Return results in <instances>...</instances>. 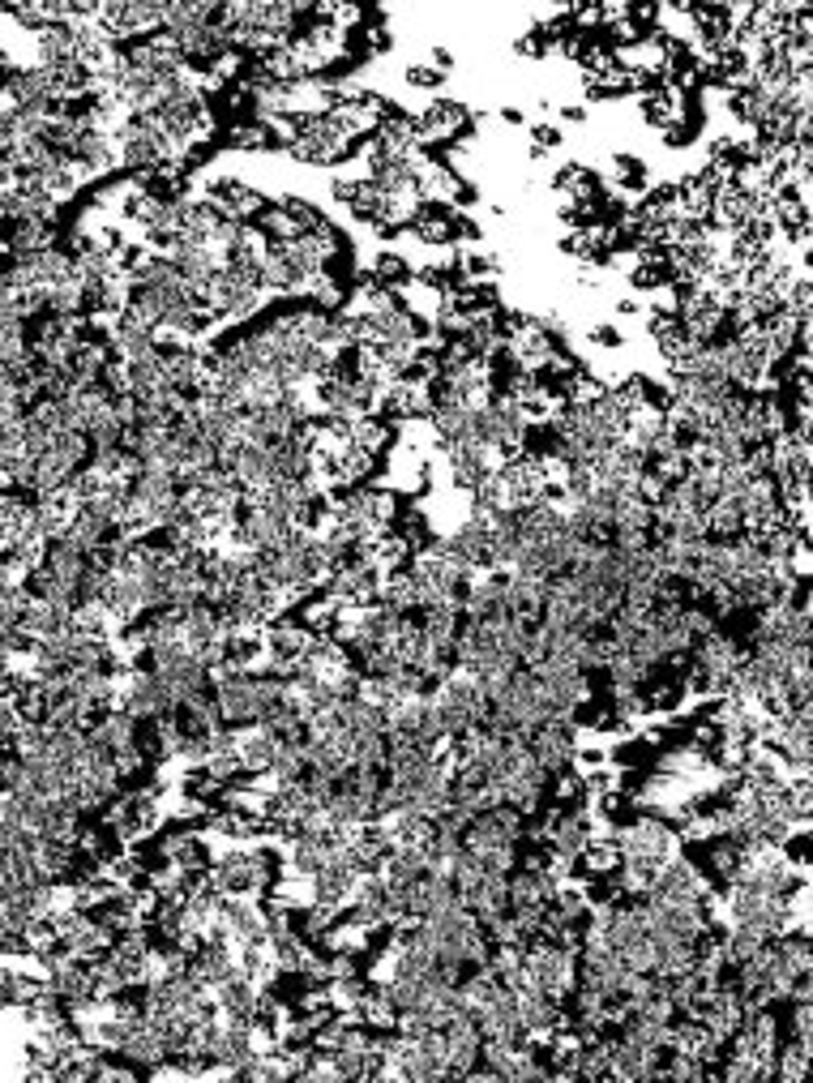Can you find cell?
<instances>
[{
	"label": "cell",
	"instance_id": "cell-8",
	"mask_svg": "<svg viewBox=\"0 0 813 1083\" xmlns=\"http://www.w3.org/2000/svg\"><path fill=\"white\" fill-rule=\"evenodd\" d=\"M369 279H372V283L394 287V291H398V287H403L406 279H411V266H406V262H403V257H398V253H381V257L372 262Z\"/></svg>",
	"mask_w": 813,
	"mask_h": 1083
},
{
	"label": "cell",
	"instance_id": "cell-12",
	"mask_svg": "<svg viewBox=\"0 0 813 1083\" xmlns=\"http://www.w3.org/2000/svg\"><path fill=\"white\" fill-rule=\"evenodd\" d=\"M514 52H523V56H540V52H549V39L540 35V26H535V31H527V35H523V39H518V43H514Z\"/></svg>",
	"mask_w": 813,
	"mask_h": 1083
},
{
	"label": "cell",
	"instance_id": "cell-15",
	"mask_svg": "<svg viewBox=\"0 0 813 1083\" xmlns=\"http://www.w3.org/2000/svg\"><path fill=\"white\" fill-rule=\"evenodd\" d=\"M450 65H454V56L445 52V48H437V52H433V69H437V73H450Z\"/></svg>",
	"mask_w": 813,
	"mask_h": 1083
},
{
	"label": "cell",
	"instance_id": "cell-6",
	"mask_svg": "<svg viewBox=\"0 0 813 1083\" xmlns=\"http://www.w3.org/2000/svg\"><path fill=\"white\" fill-rule=\"evenodd\" d=\"M352 445H360V450L372 454V459H381L389 445H394V420H386V416H364V420H355L352 425Z\"/></svg>",
	"mask_w": 813,
	"mask_h": 1083
},
{
	"label": "cell",
	"instance_id": "cell-5",
	"mask_svg": "<svg viewBox=\"0 0 813 1083\" xmlns=\"http://www.w3.org/2000/svg\"><path fill=\"white\" fill-rule=\"evenodd\" d=\"M411 231L424 245H454V210L450 206H420V214L411 219Z\"/></svg>",
	"mask_w": 813,
	"mask_h": 1083
},
{
	"label": "cell",
	"instance_id": "cell-2",
	"mask_svg": "<svg viewBox=\"0 0 813 1083\" xmlns=\"http://www.w3.org/2000/svg\"><path fill=\"white\" fill-rule=\"evenodd\" d=\"M471 125H476V116L462 103L437 99V103L415 121V142H420V150H424V146H450V142H459V138H467Z\"/></svg>",
	"mask_w": 813,
	"mask_h": 1083
},
{
	"label": "cell",
	"instance_id": "cell-1",
	"mask_svg": "<svg viewBox=\"0 0 813 1083\" xmlns=\"http://www.w3.org/2000/svg\"><path fill=\"white\" fill-rule=\"evenodd\" d=\"M355 150V138L338 125L335 116H308L300 121V133L291 142V155L304 163H317V167H335Z\"/></svg>",
	"mask_w": 813,
	"mask_h": 1083
},
{
	"label": "cell",
	"instance_id": "cell-10",
	"mask_svg": "<svg viewBox=\"0 0 813 1083\" xmlns=\"http://www.w3.org/2000/svg\"><path fill=\"white\" fill-rule=\"evenodd\" d=\"M612 176H617V189H642L647 184V167H642V159H634V155H617L612 159Z\"/></svg>",
	"mask_w": 813,
	"mask_h": 1083
},
{
	"label": "cell",
	"instance_id": "cell-13",
	"mask_svg": "<svg viewBox=\"0 0 813 1083\" xmlns=\"http://www.w3.org/2000/svg\"><path fill=\"white\" fill-rule=\"evenodd\" d=\"M535 159L544 155V150H552V146H561V129H552V125H535Z\"/></svg>",
	"mask_w": 813,
	"mask_h": 1083
},
{
	"label": "cell",
	"instance_id": "cell-17",
	"mask_svg": "<svg viewBox=\"0 0 813 1083\" xmlns=\"http://www.w3.org/2000/svg\"><path fill=\"white\" fill-rule=\"evenodd\" d=\"M501 121H505V125H523V112H518V107H505Z\"/></svg>",
	"mask_w": 813,
	"mask_h": 1083
},
{
	"label": "cell",
	"instance_id": "cell-16",
	"mask_svg": "<svg viewBox=\"0 0 813 1083\" xmlns=\"http://www.w3.org/2000/svg\"><path fill=\"white\" fill-rule=\"evenodd\" d=\"M561 116H566L569 125H578V121H586V107H578V103H569L566 112H561Z\"/></svg>",
	"mask_w": 813,
	"mask_h": 1083
},
{
	"label": "cell",
	"instance_id": "cell-11",
	"mask_svg": "<svg viewBox=\"0 0 813 1083\" xmlns=\"http://www.w3.org/2000/svg\"><path fill=\"white\" fill-rule=\"evenodd\" d=\"M442 77L445 73H437L433 65H411V69H406V82H411V86H424V90L442 86Z\"/></svg>",
	"mask_w": 813,
	"mask_h": 1083
},
{
	"label": "cell",
	"instance_id": "cell-14",
	"mask_svg": "<svg viewBox=\"0 0 813 1083\" xmlns=\"http://www.w3.org/2000/svg\"><path fill=\"white\" fill-rule=\"evenodd\" d=\"M591 343H600V347H621V330L617 326H595V330H591Z\"/></svg>",
	"mask_w": 813,
	"mask_h": 1083
},
{
	"label": "cell",
	"instance_id": "cell-7",
	"mask_svg": "<svg viewBox=\"0 0 813 1083\" xmlns=\"http://www.w3.org/2000/svg\"><path fill=\"white\" fill-rule=\"evenodd\" d=\"M253 228L262 231V236H265V240H270V245H291V240H300V236H304L300 219H296V214L287 210L283 201H279V206H265V210H262V219H257Z\"/></svg>",
	"mask_w": 813,
	"mask_h": 1083
},
{
	"label": "cell",
	"instance_id": "cell-4",
	"mask_svg": "<svg viewBox=\"0 0 813 1083\" xmlns=\"http://www.w3.org/2000/svg\"><path fill=\"white\" fill-rule=\"evenodd\" d=\"M335 197L347 206V210L355 214V219H364V223H377V210H381V193H377V184H372L369 176L360 180H335Z\"/></svg>",
	"mask_w": 813,
	"mask_h": 1083
},
{
	"label": "cell",
	"instance_id": "cell-9",
	"mask_svg": "<svg viewBox=\"0 0 813 1083\" xmlns=\"http://www.w3.org/2000/svg\"><path fill=\"white\" fill-rule=\"evenodd\" d=\"M228 146H236V150H270L265 125L262 121H236V125H228Z\"/></svg>",
	"mask_w": 813,
	"mask_h": 1083
},
{
	"label": "cell",
	"instance_id": "cell-3",
	"mask_svg": "<svg viewBox=\"0 0 813 1083\" xmlns=\"http://www.w3.org/2000/svg\"><path fill=\"white\" fill-rule=\"evenodd\" d=\"M206 201H210L228 223H257L262 210L270 206L257 189H248V184H240V180H214L210 189H206Z\"/></svg>",
	"mask_w": 813,
	"mask_h": 1083
}]
</instances>
